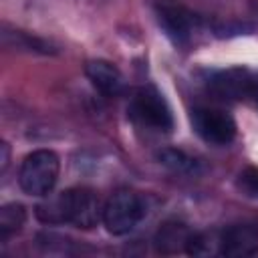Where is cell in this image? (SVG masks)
<instances>
[{
	"instance_id": "3957f363",
	"label": "cell",
	"mask_w": 258,
	"mask_h": 258,
	"mask_svg": "<svg viewBox=\"0 0 258 258\" xmlns=\"http://www.w3.org/2000/svg\"><path fill=\"white\" fill-rule=\"evenodd\" d=\"M143 200L131 189H117L103 206V224L109 234H129L143 218Z\"/></svg>"
},
{
	"instance_id": "52a82bcc",
	"label": "cell",
	"mask_w": 258,
	"mask_h": 258,
	"mask_svg": "<svg viewBox=\"0 0 258 258\" xmlns=\"http://www.w3.org/2000/svg\"><path fill=\"white\" fill-rule=\"evenodd\" d=\"M220 254L228 258H246L258 254V226L234 224L220 232Z\"/></svg>"
},
{
	"instance_id": "ba28073f",
	"label": "cell",
	"mask_w": 258,
	"mask_h": 258,
	"mask_svg": "<svg viewBox=\"0 0 258 258\" xmlns=\"http://www.w3.org/2000/svg\"><path fill=\"white\" fill-rule=\"evenodd\" d=\"M248 79H250L248 69L236 67V69L216 71L208 75V89L224 101H242L246 99Z\"/></svg>"
},
{
	"instance_id": "9c48e42d",
	"label": "cell",
	"mask_w": 258,
	"mask_h": 258,
	"mask_svg": "<svg viewBox=\"0 0 258 258\" xmlns=\"http://www.w3.org/2000/svg\"><path fill=\"white\" fill-rule=\"evenodd\" d=\"M85 75L91 81V85L99 93H103L105 97H117V95L123 93L125 83H123L121 71L113 62H109L105 58H93V60H89L85 64Z\"/></svg>"
},
{
	"instance_id": "5bb4252c",
	"label": "cell",
	"mask_w": 258,
	"mask_h": 258,
	"mask_svg": "<svg viewBox=\"0 0 258 258\" xmlns=\"http://www.w3.org/2000/svg\"><path fill=\"white\" fill-rule=\"evenodd\" d=\"M4 44L6 46H16V48H24V50H32V52H52L50 44L36 38V36H30L26 32H4Z\"/></svg>"
},
{
	"instance_id": "5b68a950",
	"label": "cell",
	"mask_w": 258,
	"mask_h": 258,
	"mask_svg": "<svg viewBox=\"0 0 258 258\" xmlns=\"http://www.w3.org/2000/svg\"><path fill=\"white\" fill-rule=\"evenodd\" d=\"M155 16H157V22H159L161 30L165 32V36L177 46L189 44L196 28L200 24V18L189 8H185L183 4L173 2V0H159L155 4Z\"/></svg>"
},
{
	"instance_id": "e0dca14e",
	"label": "cell",
	"mask_w": 258,
	"mask_h": 258,
	"mask_svg": "<svg viewBox=\"0 0 258 258\" xmlns=\"http://www.w3.org/2000/svg\"><path fill=\"white\" fill-rule=\"evenodd\" d=\"M246 99L258 109V73H252V71H250L248 89H246Z\"/></svg>"
},
{
	"instance_id": "7a4b0ae2",
	"label": "cell",
	"mask_w": 258,
	"mask_h": 258,
	"mask_svg": "<svg viewBox=\"0 0 258 258\" xmlns=\"http://www.w3.org/2000/svg\"><path fill=\"white\" fill-rule=\"evenodd\" d=\"M129 115L135 123L151 131L167 133L173 129L171 109L155 87H141L133 93L129 103Z\"/></svg>"
},
{
	"instance_id": "2e32d148",
	"label": "cell",
	"mask_w": 258,
	"mask_h": 258,
	"mask_svg": "<svg viewBox=\"0 0 258 258\" xmlns=\"http://www.w3.org/2000/svg\"><path fill=\"white\" fill-rule=\"evenodd\" d=\"M236 187H238L244 196L258 200V167H254V165L244 167V169L238 173Z\"/></svg>"
},
{
	"instance_id": "6da1fadb",
	"label": "cell",
	"mask_w": 258,
	"mask_h": 258,
	"mask_svg": "<svg viewBox=\"0 0 258 258\" xmlns=\"http://www.w3.org/2000/svg\"><path fill=\"white\" fill-rule=\"evenodd\" d=\"M58 155L50 149H36L24 157L18 173V183L28 196H46L52 191L58 179Z\"/></svg>"
},
{
	"instance_id": "4fadbf2b",
	"label": "cell",
	"mask_w": 258,
	"mask_h": 258,
	"mask_svg": "<svg viewBox=\"0 0 258 258\" xmlns=\"http://www.w3.org/2000/svg\"><path fill=\"white\" fill-rule=\"evenodd\" d=\"M185 254H189V256H216V254H220V234L194 232Z\"/></svg>"
},
{
	"instance_id": "ac0fdd59",
	"label": "cell",
	"mask_w": 258,
	"mask_h": 258,
	"mask_svg": "<svg viewBox=\"0 0 258 258\" xmlns=\"http://www.w3.org/2000/svg\"><path fill=\"white\" fill-rule=\"evenodd\" d=\"M0 151H2V171L8 167V159H10V147H8V143L6 141H2V145H0Z\"/></svg>"
},
{
	"instance_id": "30bf717a",
	"label": "cell",
	"mask_w": 258,
	"mask_h": 258,
	"mask_svg": "<svg viewBox=\"0 0 258 258\" xmlns=\"http://www.w3.org/2000/svg\"><path fill=\"white\" fill-rule=\"evenodd\" d=\"M191 236H194V230L187 224L179 220H167L157 228L153 246L159 254H165V256L181 254V252H187Z\"/></svg>"
},
{
	"instance_id": "277c9868",
	"label": "cell",
	"mask_w": 258,
	"mask_h": 258,
	"mask_svg": "<svg viewBox=\"0 0 258 258\" xmlns=\"http://www.w3.org/2000/svg\"><path fill=\"white\" fill-rule=\"evenodd\" d=\"M62 204L64 222L89 230L97 226L99 220H103V206L99 202V196L89 187H71L58 194Z\"/></svg>"
},
{
	"instance_id": "7c38bea8",
	"label": "cell",
	"mask_w": 258,
	"mask_h": 258,
	"mask_svg": "<svg viewBox=\"0 0 258 258\" xmlns=\"http://www.w3.org/2000/svg\"><path fill=\"white\" fill-rule=\"evenodd\" d=\"M26 222V210L22 204H4L0 208V238L6 240L12 234L20 232V228Z\"/></svg>"
},
{
	"instance_id": "9a60e30c",
	"label": "cell",
	"mask_w": 258,
	"mask_h": 258,
	"mask_svg": "<svg viewBox=\"0 0 258 258\" xmlns=\"http://www.w3.org/2000/svg\"><path fill=\"white\" fill-rule=\"evenodd\" d=\"M36 218L44 224H62L64 222V214H62V204H60V196L56 194L54 198L42 202L36 206Z\"/></svg>"
},
{
	"instance_id": "8fae6325",
	"label": "cell",
	"mask_w": 258,
	"mask_h": 258,
	"mask_svg": "<svg viewBox=\"0 0 258 258\" xmlns=\"http://www.w3.org/2000/svg\"><path fill=\"white\" fill-rule=\"evenodd\" d=\"M157 159L161 165H165L167 169H171L173 173H181V175H196L200 171V163L198 159H194L191 155H187L181 149L175 147H163L157 151Z\"/></svg>"
},
{
	"instance_id": "8992f818",
	"label": "cell",
	"mask_w": 258,
	"mask_h": 258,
	"mask_svg": "<svg viewBox=\"0 0 258 258\" xmlns=\"http://www.w3.org/2000/svg\"><path fill=\"white\" fill-rule=\"evenodd\" d=\"M194 131L212 145H228L236 137V121L216 107H196L191 111Z\"/></svg>"
}]
</instances>
